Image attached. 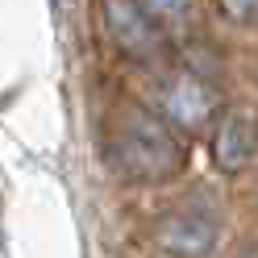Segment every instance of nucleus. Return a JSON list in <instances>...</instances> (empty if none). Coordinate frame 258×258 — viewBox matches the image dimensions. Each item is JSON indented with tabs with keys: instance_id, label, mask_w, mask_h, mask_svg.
<instances>
[{
	"instance_id": "8",
	"label": "nucleus",
	"mask_w": 258,
	"mask_h": 258,
	"mask_svg": "<svg viewBox=\"0 0 258 258\" xmlns=\"http://www.w3.org/2000/svg\"><path fill=\"white\" fill-rule=\"evenodd\" d=\"M71 5H75V0H54V9H58V13H62V9H71Z\"/></svg>"
},
{
	"instance_id": "3",
	"label": "nucleus",
	"mask_w": 258,
	"mask_h": 258,
	"mask_svg": "<svg viewBox=\"0 0 258 258\" xmlns=\"http://www.w3.org/2000/svg\"><path fill=\"white\" fill-rule=\"evenodd\" d=\"M158 241L179 258H204L217 246V221L208 208H179L158 225Z\"/></svg>"
},
{
	"instance_id": "2",
	"label": "nucleus",
	"mask_w": 258,
	"mask_h": 258,
	"mask_svg": "<svg viewBox=\"0 0 258 258\" xmlns=\"http://www.w3.org/2000/svg\"><path fill=\"white\" fill-rule=\"evenodd\" d=\"M100 17L108 38L117 42V50H125L129 58H158L163 54V25L150 17V9L142 0H100Z\"/></svg>"
},
{
	"instance_id": "7",
	"label": "nucleus",
	"mask_w": 258,
	"mask_h": 258,
	"mask_svg": "<svg viewBox=\"0 0 258 258\" xmlns=\"http://www.w3.org/2000/svg\"><path fill=\"white\" fill-rule=\"evenodd\" d=\"M221 9H225V17H233L241 25L258 21V0H221Z\"/></svg>"
},
{
	"instance_id": "6",
	"label": "nucleus",
	"mask_w": 258,
	"mask_h": 258,
	"mask_svg": "<svg viewBox=\"0 0 258 258\" xmlns=\"http://www.w3.org/2000/svg\"><path fill=\"white\" fill-rule=\"evenodd\" d=\"M158 25H183L191 17V0H142Z\"/></svg>"
},
{
	"instance_id": "1",
	"label": "nucleus",
	"mask_w": 258,
	"mask_h": 258,
	"mask_svg": "<svg viewBox=\"0 0 258 258\" xmlns=\"http://www.w3.org/2000/svg\"><path fill=\"white\" fill-rule=\"evenodd\" d=\"M112 158L134 179L163 183L179 171L183 150L163 117H154V112L138 108V104H125L117 112V121H112Z\"/></svg>"
},
{
	"instance_id": "5",
	"label": "nucleus",
	"mask_w": 258,
	"mask_h": 258,
	"mask_svg": "<svg viewBox=\"0 0 258 258\" xmlns=\"http://www.w3.org/2000/svg\"><path fill=\"white\" fill-rule=\"evenodd\" d=\"M213 158H217L221 171H241L254 158V125L246 117H237V112H229V117L217 125Z\"/></svg>"
},
{
	"instance_id": "4",
	"label": "nucleus",
	"mask_w": 258,
	"mask_h": 258,
	"mask_svg": "<svg viewBox=\"0 0 258 258\" xmlns=\"http://www.w3.org/2000/svg\"><path fill=\"white\" fill-rule=\"evenodd\" d=\"M217 88H208V79L200 75H175L171 84L163 88V108L175 125L183 129H204L217 112Z\"/></svg>"
}]
</instances>
